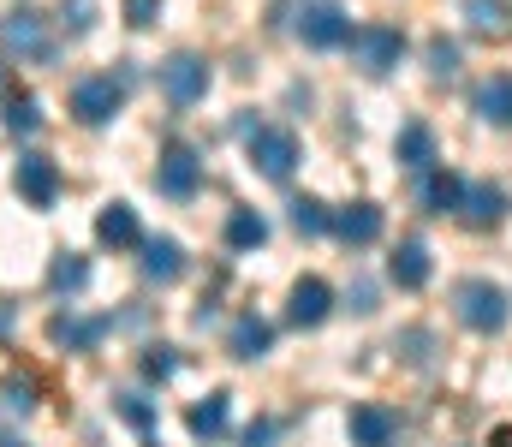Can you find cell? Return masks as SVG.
<instances>
[{"mask_svg":"<svg viewBox=\"0 0 512 447\" xmlns=\"http://www.w3.org/2000/svg\"><path fill=\"white\" fill-rule=\"evenodd\" d=\"M453 304H459V322L465 328H477V334H495V328H507V293L495 287V281H459V293H453Z\"/></svg>","mask_w":512,"mask_h":447,"instance_id":"obj_1","label":"cell"},{"mask_svg":"<svg viewBox=\"0 0 512 447\" xmlns=\"http://www.w3.org/2000/svg\"><path fill=\"white\" fill-rule=\"evenodd\" d=\"M0 48H6L12 60H48V54H54V48H48V18L30 12V6H12V12L0 18Z\"/></svg>","mask_w":512,"mask_h":447,"instance_id":"obj_2","label":"cell"},{"mask_svg":"<svg viewBox=\"0 0 512 447\" xmlns=\"http://www.w3.org/2000/svg\"><path fill=\"white\" fill-rule=\"evenodd\" d=\"M399 54H405V36L393 30V24H364V30H352V60L370 72V78H382L399 66Z\"/></svg>","mask_w":512,"mask_h":447,"instance_id":"obj_3","label":"cell"},{"mask_svg":"<svg viewBox=\"0 0 512 447\" xmlns=\"http://www.w3.org/2000/svg\"><path fill=\"white\" fill-rule=\"evenodd\" d=\"M120 102H126V84H114L108 72H102V78H78V84H72V114H78L84 126L114 120V114H120Z\"/></svg>","mask_w":512,"mask_h":447,"instance_id":"obj_4","label":"cell"},{"mask_svg":"<svg viewBox=\"0 0 512 447\" xmlns=\"http://www.w3.org/2000/svg\"><path fill=\"white\" fill-rule=\"evenodd\" d=\"M298 36H304L310 48H340V42H352V18H346L334 0H316V6L298 12Z\"/></svg>","mask_w":512,"mask_h":447,"instance_id":"obj_5","label":"cell"},{"mask_svg":"<svg viewBox=\"0 0 512 447\" xmlns=\"http://www.w3.org/2000/svg\"><path fill=\"white\" fill-rule=\"evenodd\" d=\"M12 185H18V197H24L30 209H48V203L60 197V167H54L48 155H18Z\"/></svg>","mask_w":512,"mask_h":447,"instance_id":"obj_6","label":"cell"},{"mask_svg":"<svg viewBox=\"0 0 512 447\" xmlns=\"http://www.w3.org/2000/svg\"><path fill=\"white\" fill-rule=\"evenodd\" d=\"M251 161L262 179H286L298 167V138L280 126H262V132H251Z\"/></svg>","mask_w":512,"mask_h":447,"instance_id":"obj_7","label":"cell"},{"mask_svg":"<svg viewBox=\"0 0 512 447\" xmlns=\"http://www.w3.org/2000/svg\"><path fill=\"white\" fill-rule=\"evenodd\" d=\"M161 90H167V102L191 108V102L209 90V60H197V54H173V60L161 66Z\"/></svg>","mask_w":512,"mask_h":447,"instance_id":"obj_8","label":"cell"},{"mask_svg":"<svg viewBox=\"0 0 512 447\" xmlns=\"http://www.w3.org/2000/svg\"><path fill=\"white\" fill-rule=\"evenodd\" d=\"M155 185L167 191V197H191L197 185H203V161H197V149L173 144L161 155V167H155Z\"/></svg>","mask_w":512,"mask_h":447,"instance_id":"obj_9","label":"cell"},{"mask_svg":"<svg viewBox=\"0 0 512 447\" xmlns=\"http://www.w3.org/2000/svg\"><path fill=\"white\" fill-rule=\"evenodd\" d=\"M328 310H334V287H328L322 275H304V281L292 287V304H286V316H292L298 328H316Z\"/></svg>","mask_w":512,"mask_h":447,"instance_id":"obj_10","label":"cell"},{"mask_svg":"<svg viewBox=\"0 0 512 447\" xmlns=\"http://www.w3.org/2000/svg\"><path fill=\"white\" fill-rule=\"evenodd\" d=\"M346 430H352V447H393V436H399V418H393L387 406H352Z\"/></svg>","mask_w":512,"mask_h":447,"instance_id":"obj_11","label":"cell"},{"mask_svg":"<svg viewBox=\"0 0 512 447\" xmlns=\"http://www.w3.org/2000/svg\"><path fill=\"white\" fill-rule=\"evenodd\" d=\"M387 275H393V287H405V293L429 287V245H423V239H399V251L387 257Z\"/></svg>","mask_w":512,"mask_h":447,"instance_id":"obj_12","label":"cell"},{"mask_svg":"<svg viewBox=\"0 0 512 447\" xmlns=\"http://www.w3.org/2000/svg\"><path fill=\"white\" fill-rule=\"evenodd\" d=\"M471 108H477V120H489V126H512V72L483 78L477 96H471Z\"/></svg>","mask_w":512,"mask_h":447,"instance_id":"obj_13","label":"cell"},{"mask_svg":"<svg viewBox=\"0 0 512 447\" xmlns=\"http://www.w3.org/2000/svg\"><path fill=\"white\" fill-rule=\"evenodd\" d=\"M334 233H340L346 245H376V239H382V209H376V203H346V209L334 215Z\"/></svg>","mask_w":512,"mask_h":447,"instance_id":"obj_14","label":"cell"},{"mask_svg":"<svg viewBox=\"0 0 512 447\" xmlns=\"http://www.w3.org/2000/svg\"><path fill=\"white\" fill-rule=\"evenodd\" d=\"M48 334H54V346H66V352H90V346L108 334V322H102V316H72V310H66V316L48 322Z\"/></svg>","mask_w":512,"mask_h":447,"instance_id":"obj_15","label":"cell"},{"mask_svg":"<svg viewBox=\"0 0 512 447\" xmlns=\"http://www.w3.org/2000/svg\"><path fill=\"white\" fill-rule=\"evenodd\" d=\"M96 239H102V245H114V251L143 245V233H137V209H131V203H108V209L96 215Z\"/></svg>","mask_w":512,"mask_h":447,"instance_id":"obj_16","label":"cell"},{"mask_svg":"<svg viewBox=\"0 0 512 447\" xmlns=\"http://www.w3.org/2000/svg\"><path fill=\"white\" fill-rule=\"evenodd\" d=\"M459 215H465L471 227H495V221L507 215V191H501V185H465Z\"/></svg>","mask_w":512,"mask_h":447,"instance_id":"obj_17","label":"cell"},{"mask_svg":"<svg viewBox=\"0 0 512 447\" xmlns=\"http://www.w3.org/2000/svg\"><path fill=\"white\" fill-rule=\"evenodd\" d=\"M465 203V179L459 173H423V209L429 215H459Z\"/></svg>","mask_w":512,"mask_h":447,"instance_id":"obj_18","label":"cell"},{"mask_svg":"<svg viewBox=\"0 0 512 447\" xmlns=\"http://www.w3.org/2000/svg\"><path fill=\"white\" fill-rule=\"evenodd\" d=\"M143 275H149V281H179V275H185L179 239H143Z\"/></svg>","mask_w":512,"mask_h":447,"instance_id":"obj_19","label":"cell"},{"mask_svg":"<svg viewBox=\"0 0 512 447\" xmlns=\"http://www.w3.org/2000/svg\"><path fill=\"white\" fill-rule=\"evenodd\" d=\"M393 155H399V167H411V173H435V132H429V126H405L399 144H393Z\"/></svg>","mask_w":512,"mask_h":447,"instance_id":"obj_20","label":"cell"},{"mask_svg":"<svg viewBox=\"0 0 512 447\" xmlns=\"http://www.w3.org/2000/svg\"><path fill=\"white\" fill-rule=\"evenodd\" d=\"M227 346H233V358H245V364H251V358H262V352L274 346V328H268L262 316H239V322H233V334H227Z\"/></svg>","mask_w":512,"mask_h":447,"instance_id":"obj_21","label":"cell"},{"mask_svg":"<svg viewBox=\"0 0 512 447\" xmlns=\"http://www.w3.org/2000/svg\"><path fill=\"white\" fill-rule=\"evenodd\" d=\"M465 24H471L477 36H507L512 6L507 0H465Z\"/></svg>","mask_w":512,"mask_h":447,"instance_id":"obj_22","label":"cell"},{"mask_svg":"<svg viewBox=\"0 0 512 447\" xmlns=\"http://www.w3.org/2000/svg\"><path fill=\"white\" fill-rule=\"evenodd\" d=\"M185 424H191V436H197V442H215V436L227 430V394H209L203 406H191V418H185Z\"/></svg>","mask_w":512,"mask_h":447,"instance_id":"obj_23","label":"cell"},{"mask_svg":"<svg viewBox=\"0 0 512 447\" xmlns=\"http://www.w3.org/2000/svg\"><path fill=\"white\" fill-rule=\"evenodd\" d=\"M262 239H268V221H262L256 209H233V215H227V245H233V251H256Z\"/></svg>","mask_w":512,"mask_h":447,"instance_id":"obj_24","label":"cell"},{"mask_svg":"<svg viewBox=\"0 0 512 447\" xmlns=\"http://www.w3.org/2000/svg\"><path fill=\"white\" fill-rule=\"evenodd\" d=\"M84 281H90V263L84 257H72V251L54 257V269H48V287L54 293H84Z\"/></svg>","mask_w":512,"mask_h":447,"instance_id":"obj_25","label":"cell"},{"mask_svg":"<svg viewBox=\"0 0 512 447\" xmlns=\"http://www.w3.org/2000/svg\"><path fill=\"white\" fill-rule=\"evenodd\" d=\"M292 227H298V233H328L334 215H328L316 197H292Z\"/></svg>","mask_w":512,"mask_h":447,"instance_id":"obj_26","label":"cell"},{"mask_svg":"<svg viewBox=\"0 0 512 447\" xmlns=\"http://www.w3.org/2000/svg\"><path fill=\"white\" fill-rule=\"evenodd\" d=\"M60 24H66V36L96 30V0H60Z\"/></svg>","mask_w":512,"mask_h":447,"instance_id":"obj_27","label":"cell"},{"mask_svg":"<svg viewBox=\"0 0 512 447\" xmlns=\"http://www.w3.org/2000/svg\"><path fill=\"white\" fill-rule=\"evenodd\" d=\"M6 126H12V132H24V138H30V132H36V126H42V102H36V96H18V102H12V108H6Z\"/></svg>","mask_w":512,"mask_h":447,"instance_id":"obj_28","label":"cell"},{"mask_svg":"<svg viewBox=\"0 0 512 447\" xmlns=\"http://www.w3.org/2000/svg\"><path fill=\"white\" fill-rule=\"evenodd\" d=\"M429 72H435V78H453V72H459V42L435 36V42H429Z\"/></svg>","mask_w":512,"mask_h":447,"instance_id":"obj_29","label":"cell"},{"mask_svg":"<svg viewBox=\"0 0 512 447\" xmlns=\"http://www.w3.org/2000/svg\"><path fill=\"white\" fill-rule=\"evenodd\" d=\"M143 370H149V376H173V370H179V358H173V346H149V358H143Z\"/></svg>","mask_w":512,"mask_h":447,"instance_id":"obj_30","label":"cell"},{"mask_svg":"<svg viewBox=\"0 0 512 447\" xmlns=\"http://www.w3.org/2000/svg\"><path fill=\"white\" fill-rule=\"evenodd\" d=\"M0 406H6V412H30V406H36V400H30V382H6V388H0Z\"/></svg>","mask_w":512,"mask_h":447,"instance_id":"obj_31","label":"cell"},{"mask_svg":"<svg viewBox=\"0 0 512 447\" xmlns=\"http://www.w3.org/2000/svg\"><path fill=\"white\" fill-rule=\"evenodd\" d=\"M155 12H161V0H126V18L143 30V24H155Z\"/></svg>","mask_w":512,"mask_h":447,"instance_id":"obj_32","label":"cell"},{"mask_svg":"<svg viewBox=\"0 0 512 447\" xmlns=\"http://www.w3.org/2000/svg\"><path fill=\"white\" fill-rule=\"evenodd\" d=\"M120 412H126V424H137V430H143V424H149V406H143V400H137V394H126V400H120Z\"/></svg>","mask_w":512,"mask_h":447,"instance_id":"obj_33","label":"cell"},{"mask_svg":"<svg viewBox=\"0 0 512 447\" xmlns=\"http://www.w3.org/2000/svg\"><path fill=\"white\" fill-rule=\"evenodd\" d=\"M274 442V424H268V418H262V424H251V430H245V447H268Z\"/></svg>","mask_w":512,"mask_h":447,"instance_id":"obj_34","label":"cell"},{"mask_svg":"<svg viewBox=\"0 0 512 447\" xmlns=\"http://www.w3.org/2000/svg\"><path fill=\"white\" fill-rule=\"evenodd\" d=\"M352 310H376V287H370V281L352 287Z\"/></svg>","mask_w":512,"mask_h":447,"instance_id":"obj_35","label":"cell"},{"mask_svg":"<svg viewBox=\"0 0 512 447\" xmlns=\"http://www.w3.org/2000/svg\"><path fill=\"white\" fill-rule=\"evenodd\" d=\"M0 447H24V442H0Z\"/></svg>","mask_w":512,"mask_h":447,"instance_id":"obj_36","label":"cell"}]
</instances>
